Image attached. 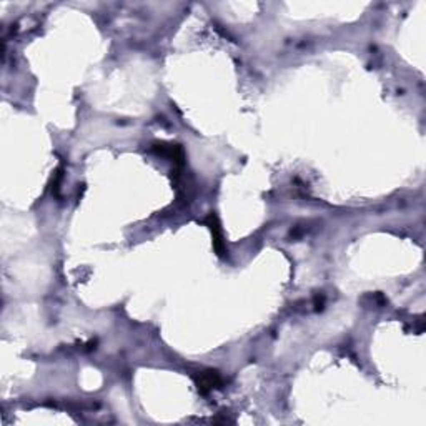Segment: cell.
<instances>
[{
  "instance_id": "1",
  "label": "cell",
  "mask_w": 426,
  "mask_h": 426,
  "mask_svg": "<svg viewBox=\"0 0 426 426\" xmlns=\"http://www.w3.org/2000/svg\"><path fill=\"white\" fill-rule=\"evenodd\" d=\"M206 222H208V227H210V230L213 233V240H215V248H217L218 255H223L225 250H223V242H222V235H220V228H218L217 218L213 215H210Z\"/></svg>"
}]
</instances>
